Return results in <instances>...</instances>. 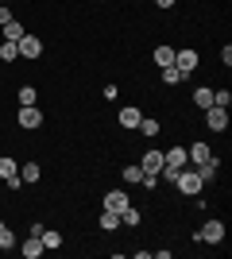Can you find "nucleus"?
<instances>
[{"instance_id": "nucleus-6", "label": "nucleus", "mask_w": 232, "mask_h": 259, "mask_svg": "<svg viewBox=\"0 0 232 259\" xmlns=\"http://www.w3.org/2000/svg\"><path fill=\"white\" fill-rule=\"evenodd\" d=\"M16 47H20V58H39V54H43V39H39V35H23Z\"/></svg>"}, {"instance_id": "nucleus-24", "label": "nucleus", "mask_w": 232, "mask_h": 259, "mask_svg": "<svg viewBox=\"0 0 232 259\" xmlns=\"http://www.w3.org/2000/svg\"><path fill=\"white\" fill-rule=\"evenodd\" d=\"M0 248L8 251V248H16V232H12L8 225H4V221H0Z\"/></svg>"}, {"instance_id": "nucleus-13", "label": "nucleus", "mask_w": 232, "mask_h": 259, "mask_svg": "<svg viewBox=\"0 0 232 259\" xmlns=\"http://www.w3.org/2000/svg\"><path fill=\"white\" fill-rule=\"evenodd\" d=\"M16 248H20L23 251V259H39V255H43V240H39V236H31V240H23V244H16Z\"/></svg>"}, {"instance_id": "nucleus-4", "label": "nucleus", "mask_w": 232, "mask_h": 259, "mask_svg": "<svg viewBox=\"0 0 232 259\" xmlns=\"http://www.w3.org/2000/svg\"><path fill=\"white\" fill-rule=\"evenodd\" d=\"M205 128H209V132H224V128H228V108L209 105V108H205Z\"/></svg>"}, {"instance_id": "nucleus-18", "label": "nucleus", "mask_w": 232, "mask_h": 259, "mask_svg": "<svg viewBox=\"0 0 232 259\" xmlns=\"http://www.w3.org/2000/svg\"><path fill=\"white\" fill-rule=\"evenodd\" d=\"M124 182L140 186V182H144V166H140V162H128V166H124Z\"/></svg>"}, {"instance_id": "nucleus-14", "label": "nucleus", "mask_w": 232, "mask_h": 259, "mask_svg": "<svg viewBox=\"0 0 232 259\" xmlns=\"http://www.w3.org/2000/svg\"><path fill=\"white\" fill-rule=\"evenodd\" d=\"M0 31H4V39H8V43H20L23 35H27V27H23L20 20H8L4 27H0Z\"/></svg>"}, {"instance_id": "nucleus-11", "label": "nucleus", "mask_w": 232, "mask_h": 259, "mask_svg": "<svg viewBox=\"0 0 232 259\" xmlns=\"http://www.w3.org/2000/svg\"><path fill=\"white\" fill-rule=\"evenodd\" d=\"M194 170H198V178H201V182H213V178H217V170H221V162H217V159L209 155V159H205V162H198Z\"/></svg>"}, {"instance_id": "nucleus-25", "label": "nucleus", "mask_w": 232, "mask_h": 259, "mask_svg": "<svg viewBox=\"0 0 232 259\" xmlns=\"http://www.w3.org/2000/svg\"><path fill=\"white\" fill-rule=\"evenodd\" d=\"M20 105H39V89H35V85H23L20 89Z\"/></svg>"}, {"instance_id": "nucleus-17", "label": "nucleus", "mask_w": 232, "mask_h": 259, "mask_svg": "<svg viewBox=\"0 0 232 259\" xmlns=\"http://www.w3.org/2000/svg\"><path fill=\"white\" fill-rule=\"evenodd\" d=\"M20 182L23 186H31V182H39V162H23V166H20Z\"/></svg>"}, {"instance_id": "nucleus-8", "label": "nucleus", "mask_w": 232, "mask_h": 259, "mask_svg": "<svg viewBox=\"0 0 232 259\" xmlns=\"http://www.w3.org/2000/svg\"><path fill=\"white\" fill-rule=\"evenodd\" d=\"M163 166H170V170H182V166H190L186 147H170V151L163 155Z\"/></svg>"}, {"instance_id": "nucleus-27", "label": "nucleus", "mask_w": 232, "mask_h": 259, "mask_svg": "<svg viewBox=\"0 0 232 259\" xmlns=\"http://www.w3.org/2000/svg\"><path fill=\"white\" fill-rule=\"evenodd\" d=\"M116 225H120V213H109V209H105V213H101V228H105V232H112Z\"/></svg>"}, {"instance_id": "nucleus-2", "label": "nucleus", "mask_w": 232, "mask_h": 259, "mask_svg": "<svg viewBox=\"0 0 232 259\" xmlns=\"http://www.w3.org/2000/svg\"><path fill=\"white\" fill-rule=\"evenodd\" d=\"M174 186H178V190H182L186 197H198V194H201V186H205V182L198 178V170L182 166V170H178V178H174Z\"/></svg>"}, {"instance_id": "nucleus-5", "label": "nucleus", "mask_w": 232, "mask_h": 259, "mask_svg": "<svg viewBox=\"0 0 232 259\" xmlns=\"http://www.w3.org/2000/svg\"><path fill=\"white\" fill-rule=\"evenodd\" d=\"M16 120H20V128H39V124H43V112H39V105H20Z\"/></svg>"}, {"instance_id": "nucleus-26", "label": "nucleus", "mask_w": 232, "mask_h": 259, "mask_svg": "<svg viewBox=\"0 0 232 259\" xmlns=\"http://www.w3.org/2000/svg\"><path fill=\"white\" fill-rule=\"evenodd\" d=\"M120 225L135 228V225H140V209H135V205H128V209H124V213H120Z\"/></svg>"}, {"instance_id": "nucleus-19", "label": "nucleus", "mask_w": 232, "mask_h": 259, "mask_svg": "<svg viewBox=\"0 0 232 259\" xmlns=\"http://www.w3.org/2000/svg\"><path fill=\"white\" fill-rule=\"evenodd\" d=\"M16 58H20V47L4 39V43H0V62H16Z\"/></svg>"}, {"instance_id": "nucleus-7", "label": "nucleus", "mask_w": 232, "mask_h": 259, "mask_svg": "<svg viewBox=\"0 0 232 259\" xmlns=\"http://www.w3.org/2000/svg\"><path fill=\"white\" fill-rule=\"evenodd\" d=\"M128 205H132V197L124 194V190H109V194H105V209H109V213H124Z\"/></svg>"}, {"instance_id": "nucleus-9", "label": "nucleus", "mask_w": 232, "mask_h": 259, "mask_svg": "<svg viewBox=\"0 0 232 259\" xmlns=\"http://www.w3.org/2000/svg\"><path fill=\"white\" fill-rule=\"evenodd\" d=\"M174 66L190 77V74H194V66H198V51H174Z\"/></svg>"}, {"instance_id": "nucleus-15", "label": "nucleus", "mask_w": 232, "mask_h": 259, "mask_svg": "<svg viewBox=\"0 0 232 259\" xmlns=\"http://www.w3.org/2000/svg\"><path fill=\"white\" fill-rule=\"evenodd\" d=\"M209 155H213V151H209V143H201V140L194 143V147H186V159L194 162V166H198V162H205Z\"/></svg>"}, {"instance_id": "nucleus-10", "label": "nucleus", "mask_w": 232, "mask_h": 259, "mask_svg": "<svg viewBox=\"0 0 232 259\" xmlns=\"http://www.w3.org/2000/svg\"><path fill=\"white\" fill-rule=\"evenodd\" d=\"M140 166H144V174H159L163 170V151H144Z\"/></svg>"}, {"instance_id": "nucleus-3", "label": "nucleus", "mask_w": 232, "mask_h": 259, "mask_svg": "<svg viewBox=\"0 0 232 259\" xmlns=\"http://www.w3.org/2000/svg\"><path fill=\"white\" fill-rule=\"evenodd\" d=\"M0 178L12 186V190H20V162H16V155H0Z\"/></svg>"}, {"instance_id": "nucleus-21", "label": "nucleus", "mask_w": 232, "mask_h": 259, "mask_svg": "<svg viewBox=\"0 0 232 259\" xmlns=\"http://www.w3.org/2000/svg\"><path fill=\"white\" fill-rule=\"evenodd\" d=\"M43 248H62V232H55V228H43Z\"/></svg>"}, {"instance_id": "nucleus-28", "label": "nucleus", "mask_w": 232, "mask_h": 259, "mask_svg": "<svg viewBox=\"0 0 232 259\" xmlns=\"http://www.w3.org/2000/svg\"><path fill=\"white\" fill-rule=\"evenodd\" d=\"M213 105H217V108H228L232 105V93H228V89H213Z\"/></svg>"}, {"instance_id": "nucleus-20", "label": "nucleus", "mask_w": 232, "mask_h": 259, "mask_svg": "<svg viewBox=\"0 0 232 259\" xmlns=\"http://www.w3.org/2000/svg\"><path fill=\"white\" fill-rule=\"evenodd\" d=\"M163 81L166 85H178V81H186V74H182L178 66H163Z\"/></svg>"}, {"instance_id": "nucleus-23", "label": "nucleus", "mask_w": 232, "mask_h": 259, "mask_svg": "<svg viewBox=\"0 0 232 259\" xmlns=\"http://www.w3.org/2000/svg\"><path fill=\"white\" fill-rule=\"evenodd\" d=\"M194 105H198V108H209L213 105V89H205V85L194 89Z\"/></svg>"}, {"instance_id": "nucleus-33", "label": "nucleus", "mask_w": 232, "mask_h": 259, "mask_svg": "<svg viewBox=\"0 0 232 259\" xmlns=\"http://www.w3.org/2000/svg\"><path fill=\"white\" fill-rule=\"evenodd\" d=\"M4 4H8V0H4Z\"/></svg>"}, {"instance_id": "nucleus-31", "label": "nucleus", "mask_w": 232, "mask_h": 259, "mask_svg": "<svg viewBox=\"0 0 232 259\" xmlns=\"http://www.w3.org/2000/svg\"><path fill=\"white\" fill-rule=\"evenodd\" d=\"M12 20V12H8V4H0V27H4V23Z\"/></svg>"}, {"instance_id": "nucleus-30", "label": "nucleus", "mask_w": 232, "mask_h": 259, "mask_svg": "<svg viewBox=\"0 0 232 259\" xmlns=\"http://www.w3.org/2000/svg\"><path fill=\"white\" fill-rule=\"evenodd\" d=\"M221 62H224V66H232V47H228V43L221 47Z\"/></svg>"}, {"instance_id": "nucleus-29", "label": "nucleus", "mask_w": 232, "mask_h": 259, "mask_svg": "<svg viewBox=\"0 0 232 259\" xmlns=\"http://www.w3.org/2000/svg\"><path fill=\"white\" fill-rule=\"evenodd\" d=\"M140 186H144V190H155V186H159V174H144V182H140Z\"/></svg>"}, {"instance_id": "nucleus-22", "label": "nucleus", "mask_w": 232, "mask_h": 259, "mask_svg": "<svg viewBox=\"0 0 232 259\" xmlns=\"http://www.w3.org/2000/svg\"><path fill=\"white\" fill-rule=\"evenodd\" d=\"M135 128H140V132L147 136V140H151V136H159V128H163V124H159V120H151V116H144L140 124H135Z\"/></svg>"}, {"instance_id": "nucleus-16", "label": "nucleus", "mask_w": 232, "mask_h": 259, "mask_svg": "<svg viewBox=\"0 0 232 259\" xmlns=\"http://www.w3.org/2000/svg\"><path fill=\"white\" fill-rule=\"evenodd\" d=\"M140 120H144V112H140V108H135V105L120 108V124H124V128H135V124H140Z\"/></svg>"}, {"instance_id": "nucleus-12", "label": "nucleus", "mask_w": 232, "mask_h": 259, "mask_svg": "<svg viewBox=\"0 0 232 259\" xmlns=\"http://www.w3.org/2000/svg\"><path fill=\"white\" fill-rule=\"evenodd\" d=\"M151 58H155V66H159V70H163V66H174V47H170V43H159Z\"/></svg>"}, {"instance_id": "nucleus-1", "label": "nucleus", "mask_w": 232, "mask_h": 259, "mask_svg": "<svg viewBox=\"0 0 232 259\" xmlns=\"http://www.w3.org/2000/svg\"><path fill=\"white\" fill-rule=\"evenodd\" d=\"M194 240H201V244H224V221L209 217V221H205V225L194 232Z\"/></svg>"}, {"instance_id": "nucleus-32", "label": "nucleus", "mask_w": 232, "mask_h": 259, "mask_svg": "<svg viewBox=\"0 0 232 259\" xmlns=\"http://www.w3.org/2000/svg\"><path fill=\"white\" fill-rule=\"evenodd\" d=\"M155 4H159L163 12H166V8H174V0H155Z\"/></svg>"}]
</instances>
